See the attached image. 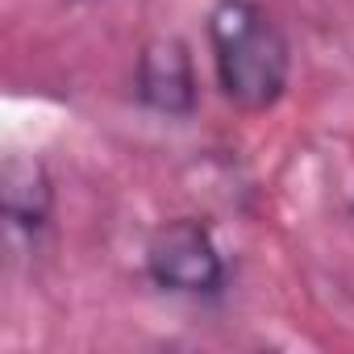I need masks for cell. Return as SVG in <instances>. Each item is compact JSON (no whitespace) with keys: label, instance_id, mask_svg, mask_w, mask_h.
<instances>
[{"label":"cell","instance_id":"1","mask_svg":"<svg viewBox=\"0 0 354 354\" xmlns=\"http://www.w3.org/2000/svg\"><path fill=\"white\" fill-rule=\"evenodd\" d=\"M209 50L221 96L242 113H267L292 84V42L263 0H217L209 9Z\"/></svg>","mask_w":354,"mask_h":354},{"label":"cell","instance_id":"2","mask_svg":"<svg viewBox=\"0 0 354 354\" xmlns=\"http://www.w3.org/2000/svg\"><path fill=\"white\" fill-rule=\"evenodd\" d=\"M146 279L184 300H221L230 288V263L205 217H171L146 238Z\"/></svg>","mask_w":354,"mask_h":354},{"label":"cell","instance_id":"3","mask_svg":"<svg viewBox=\"0 0 354 354\" xmlns=\"http://www.w3.org/2000/svg\"><path fill=\"white\" fill-rule=\"evenodd\" d=\"M133 96L154 117L188 121L201 109V80H196L192 46L175 34L150 38L133 63Z\"/></svg>","mask_w":354,"mask_h":354},{"label":"cell","instance_id":"4","mask_svg":"<svg viewBox=\"0 0 354 354\" xmlns=\"http://www.w3.org/2000/svg\"><path fill=\"white\" fill-rule=\"evenodd\" d=\"M0 213H5V225L13 238H26L34 246L50 230L55 188L38 158H26V154L5 158V171H0Z\"/></svg>","mask_w":354,"mask_h":354}]
</instances>
